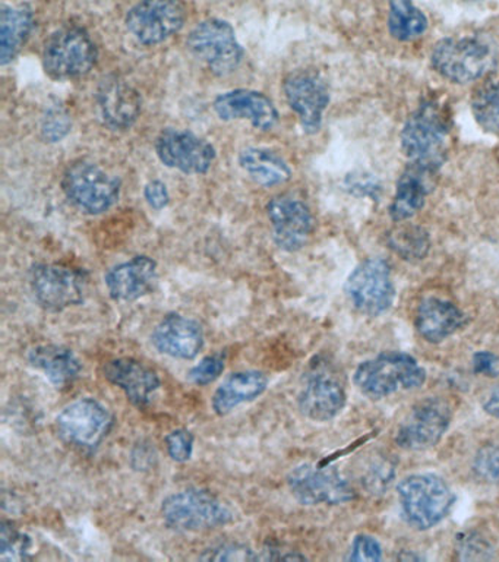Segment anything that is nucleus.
<instances>
[{
  "mask_svg": "<svg viewBox=\"0 0 499 562\" xmlns=\"http://www.w3.org/2000/svg\"><path fill=\"white\" fill-rule=\"evenodd\" d=\"M34 29V15L27 4L3 7L0 13V64H11L20 55Z\"/></svg>",
  "mask_w": 499,
  "mask_h": 562,
  "instance_id": "28",
  "label": "nucleus"
},
{
  "mask_svg": "<svg viewBox=\"0 0 499 562\" xmlns=\"http://www.w3.org/2000/svg\"><path fill=\"white\" fill-rule=\"evenodd\" d=\"M29 362L41 371L56 386L73 384L80 378L82 364L78 356L68 347L59 345H42L29 351Z\"/></svg>",
  "mask_w": 499,
  "mask_h": 562,
  "instance_id": "27",
  "label": "nucleus"
},
{
  "mask_svg": "<svg viewBox=\"0 0 499 562\" xmlns=\"http://www.w3.org/2000/svg\"><path fill=\"white\" fill-rule=\"evenodd\" d=\"M161 516L170 529L182 533L217 529L234 520L229 505L199 487L169 495L161 504Z\"/></svg>",
  "mask_w": 499,
  "mask_h": 562,
  "instance_id": "4",
  "label": "nucleus"
},
{
  "mask_svg": "<svg viewBox=\"0 0 499 562\" xmlns=\"http://www.w3.org/2000/svg\"><path fill=\"white\" fill-rule=\"evenodd\" d=\"M214 112L225 122L249 121L258 131L269 132L277 126L280 114L273 100L256 90H231L214 100Z\"/></svg>",
  "mask_w": 499,
  "mask_h": 562,
  "instance_id": "20",
  "label": "nucleus"
},
{
  "mask_svg": "<svg viewBox=\"0 0 499 562\" xmlns=\"http://www.w3.org/2000/svg\"><path fill=\"white\" fill-rule=\"evenodd\" d=\"M453 412L446 400L428 397L415 404L397 430V446L406 451H424L435 447L449 430Z\"/></svg>",
  "mask_w": 499,
  "mask_h": 562,
  "instance_id": "13",
  "label": "nucleus"
},
{
  "mask_svg": "<svg viewBox=\"0 0 499 562\" xmlns=\"http://www.w3.org/2000/svg\"><path fill=\"white\" fill-rule=\"evenodd\" d=\"M438 173L440 170L433 167L409 162L398 179L396 195L389 205V217L401 223L418 214L435 188Z\"/></svg>",
  "mask_w": 499,
  "mask_h": 562,
  "instance_id": "22",
  "label": "nucleus"
},
{
  "mask_svg": "<svg viewBox=\"0 0 499 562\" xmlns=\"http://www.w3.org/2000/svg\"><path fill=\"white\" fill-rule=\"evenodd\" d=\"M283 91L288 105L299 117L306 134L321 130L324 112L330 104V88L326 79L315 70H295L283 81Z\"/></svg>",
  "mask_w": 499,
  "mask_h": 562,
  "instance_id": "15",
  "label": "nucleus"
},
{
  "mask_svg": "<svg viewBox=\"0 0 499 562\" xmlns=\"http://www.w3.org/2000/svg\"><path fill=\"white\" fill-rule=\"evenodd\" d=\"M103 373L138 408L147 407L161 385L157 372L134 358L113 359L104 364Z\"/></svg>",
  "mask_w": 499,
  "mask_h": 562,
  "instance_id": "23",
  "label": "nucleus"
},
{
  "mask_svg": "<svg viewBox=\"0 0 499 562\" xmlns=\"http://www.w3.org/2000/svg\"><path fill=\"white\" fill-rule=\"evenodd\" d=\"M466 324V315L454 303L440 297H427L416 312L415 327L429 342H441L454 336Z\"/></svg>",
  "mask_w": 499,
  "mask_h": 562,
  "instance_id": "25",
  "label": "nucleus"
},
{
  "mask_svg": "<svg viewBox=\"0 0 499 562\" xmlns=\"http://www.w3.org/2000/svg\"><path fill=\"white\" fill-rule=\"evenodd\" d=\"M432 68L454 83H468L484 78L497 66L494 48L481 38H444L435 44Z\"/></svg>",
  "mask_w": 499,
  "mask_h": 562,
  "instance_id": "5",
  "label": "nucleus"
},
{
  "mask_svg": "<svg viewBox=\"0 0 499 562\" xmlns=\"http://www.w3.org/2000/svg\"><path fill=\"white\" fill-rule=\"evenodd\" d=\"M394 465L387 460L374 461L363 474L362 483L372 494H384L394 479Z\"/></svg>",
  "mask_w": 499,
  "mask_h": 562,
  "instance_id": "37",
  "label": "nucleus"
},
{
  "mask_svg": "<svg viewBox=\"0 0 499 562\" xmlns=\"http://www.w3.org/2000/svg\"><path fill=\"white\" fill-rule=\"evenodd\" d=\"M288 490L302 505H340L354 498L353 487L334 468L300 464L287 476Z\"/></svg>",
  "mask_w": 499,
  "mask_h": 562,
  "instance_id": "14",
  "label": "nucleus"
},
{
  "mask_svg": "<svg viewBox=\"0 0 499 562\" xmlns=\"http://www.w3.org/2000/svg\"><path fill=\"white\" fill-rule=\"evenodd\" d=\"M269 386V376L261 371H239L230 373L214 391L213 411L218 416H226L240 404L251 403L261 397Z\"/></svg>",
  "mask_w": 499,
  "mask_h": 562,
  "instance_id": "26",
  "label": "nucleus"
},
{
  "mask_svg": "<svg viewBox=\"0 0 499 562\" xmlns=\"http://www.w3.org/2000/svg\"><path fill=\"white\" fill-rule=\"evenodd\" d=\"M475 470L481 477L499 482V446L481 447L475 457Z\"/></svg>",
  "mask_w": 499,
  "mask_h": 562,
  "instance_id": "42",
  "label": "nucleus"
},
{
  "mask_svg": "<svg viewBox=\"0 0 499 562\" xmlns=\"http://www.w3.org/2000/svg\"><path fill=\"white\" fill-rule=\"evenodd\" d=\"M201 560L205 561H256L260 560L251 548L245 547L239 543H225L218 544L212 549H207Z\"/></svg>",
  "mask_w": 499,
  "mask_h": 562,
  "instance_id": "38",
  "label": "nucleus"
},
{
  "mask_svg": "<svg viewBox=\"0 0 499 562\" xmlns=\"http://www.w3.org/2000/svg\"><path fill=\"white\" fill-rule=\"evenodd\" d=\"M99 52L81 26H65L50 35L43 50V68L56 81L86 77L98 64Z\"/></svg>",
  "mask_w": 499,
  "mask_h": 562,
  "instance_id": "6",
  "label": "nucleus"
},
{
  "mask_svg": "<svg viewBox=\"0 0 499 562\" xmlns=\"http://www.w3.org/2000/svg\"><path fill=\"white\" fill-rule=\"evenodd\" d=\"M144 198L151 209L163 210L170 202L169 189L161 180H151L144 189Z\"/></svg>",
  "mask_w": 499,
  "mask_h": 562,
  "instance_id": "43",
  "label": "nucleus"
},
{
  "mask_svg": "<svg viewBox=\"0 0 499 562\" xmlns=\"http://www.w3.org/2000/svg\"><path fill=\"white\" fill-rule=\"evenodd\" d=\"M344 188L354 196H366L374 201H378L383 193V187L378 179L370 173H362V171L345 176Z\"/></svg>",
  "mask_w": 499,
  "mask_h": 562,
  "instance_id": "39",
  "label": "nucleus"
},
{
  "mask_svg": "<svg viewBox=\"0 0 499 562\" xmlns=\"http://www.w3.org/2000/svg\"><path fill=\"white\" fill-rule=\"evenodd\" d=\"M169 456L177 463H186L194 452V435L188 429H174L165 439Z\"/></svg>",
  "mask_w": 499,
  "mask_h": 562,
  "instance_id": "40",
  "label": "nucleus"
},
{
  "mask_svg": "<svg viewBox=\"0 0 499 562\" xmlns=\"http://www.w3.org/2000/svg\"><path fill=\"white\" fill-rule=\"evenodd\" d=\"M156 349L173 359L192 360L204 347V331L195 319L169 314L160 321L151 336Z\"/></svg>",
  "mask_w": 499,
  "mask_h": 562,
  "instance_id": "21",
  "label": "nucleus"
},
{
  "mask_svg": "<svg viewBox=\"0 0 499 562\" xmlns=\"http://www.w3.org/2000/svg\"><path fill=\"white\" fill-rule=\"evenodd\" d=\"M186 46L216 77H229L242 65L245 53L234 26L218 18L200 22L188 35Z\"/></svg>",
  "mask_w": 499,
  "mask_h": 562,
  "instance_id": "7",
  "label": "nucleus"
},
{
  "mask_svg": "<svg viewBox=\"0 0 499 562\" xmlns=\"http://www.w3.org/2000/svg\"><path fill=\"white\" fill-rule=\"evenodd\" d=\"M273 239L280 249L296 252L308 244L314 232V215L299 198L279 195L266 204Z\"/></svg>",
  "mask_w": 499,
  "mask_h": 562,
  "instance_id": "17",
  "label": "nucleus"
},
{
  "mask_svg": "<svg viewBox=\"0 0 499 562\" xmlns=\"http://www.w3.org/2000/svg\"><path fill=\"white\" fill-rule=\"evenodd\" d=\"M402 518L416 530L424 531L440 525L455 503L449 483L436 474H411L397 486Z\"/></svg>",
  "mask_w": 499,
  "mask_h": 562,
  "instance_id": "3",
  "label": "nucleus"
},
{
  "mask_svg": "<svg viewBox=\"0 0 499 562\" xmlns=\"http://www.w3.org/2000/svg\"><path fill=\"white\" fill-rule=\"evenodd\" d=\"M95 101L104 125L113 131L131 130L141 116V95L120 75H107L100 81Z\"/></svg>",
  "mask_w": 499,
  "mask_h": 562,
  "instance_id": "19",
  "label": "nucleus"
},
{
  "mask_svg": "<svg viewBox=\"0 0 499 562\" xmlns=\"http://www.w3.org/2000/svg\"><path fill=\"white\" fill-rule=\"evenodd\" d=\"M428 30V18L411 0H389L388 31L398 42H413Z\"/></svg>",
  "mask_w": 499,
  "mask_h": 562,
  "instance_id": "30",
  "label": "nucleus"
},
{
  "mask_svg": "<svg viewBox=\"0 0 499 562\" xmlns=\"http://www.w3.org/2000/svg\"><path fill=\"white\" fill-rule=\"evenodd\" d=\"M225 356L220 353L208 355L191 369L190 373H188V378H190L192 384L200 386L209 385L222 376V373L225 372Z\"/></svg>",
  "mask_w": 499,
  "mask_h": 562,
  "instance_id": "36",
  "label": "nucleus"
},
{
  "mask_svg": "<svg viewBox=\"0 0 499 562\" xmlns=\"http://www.w3.org/2000/svg\"><path fill=\"white\" fill-rule=\"evenodd\" d=\"M239 165L257 184L277 187L292 178L287 161L269 148L248 147L239 154Z\"/></svg>",
  "mask_w": 499,
  "mask_h": 562,
  "instance_id": "29",
  "label": "nucleus"
},
{
  "mask_svg": "<svg viewBox=\"0 0 499 562\" xmlns=\"http://www.w3.org/2000/svg\"><path fill=\"white\" fill-rule=\"evenodd\" d=\"M156 153L166 167L186 175H205L216 160V149L208 140L174 127L157 136Z\"/></svg>",
  "mask_w": 499,
  "mask_h": 562,
  "instance_id": "16",
  "label": "nucleus"
},
{
  "mask_svg": "<svg viewBox=\"0 0 499 562\" xmlns=\"http://www.w3.org/2000/svg\"><path fill=\"white\" fill-rule=\"evenodd\" d=\"M472 113L481 130L499 136V81L477 88L472 99Z\"/></svg>",
  "mask_w": 499,
  "mask_h": 562,
  "instance_id": "32",
  "label": "nucleus"
},
{
  "mask_svg": "<svg viewBox=\"0 0 499 562\" xmlns=\"http://www.w3.org/2000/svg\"><path fill=\"white\" fill-rule=\"evenodd\" d=\"M455 552H457L460 560L481 561L490 560L494 549L484 536L476 533V531H466V533L458 536Z\"/></svg>",
  "mask_w": 499,
  "mask_h": 562,
  "instance_id": "35",
  "label": "nucleus"
},
{
  "mask_svg": "<svg viewBox=\"0 0 499 562\" xmlns=\"http://www.w3.org/2000/svg\"><path fill=\"white\" fill-rule=\"evenodd\" d=\"M186 9L182 0H139L126 13L131 35L144 46H157L183 29Z\"/></svg>",
  "mask_w": 499,
  "mask_h": 562,
  "instance_id": "10",
  "label": "nucleus"
},
{
  "mask_svg": "<svg viewBox=\"0 0 499 562\" xmlns=\"http://www.w3.org/2000/svg\"><path fill=\"white\" fill-rule=\"evenodd\" d=\"M348 560L378 562L383 560V548H381L378 540L372 538V536L359 535L353 539Z\"/></svg>",
  "mask_w": 499,
  "mask_h": 562,
  "instance_id": "41",
  "label": "nucleus"
},
{
  "mask_svg": "<svg viewBox=\"0 0 499 562\" xmlns=\"http://www.w3.org/2000/svg\"><path fill=\"white\" fill-rule=\"evenodd\" d=\"M30 284L38 305L49 312H63L84 302L86 277L73 268L38 263L30 274Z\"/></svg>",
  "mask_w": 499,
  "mask_h": 562,
  "instance_id": "12",
  "label": "nucleus"
},
{
  "mask_svg": "<svg viewBox=\"0 0 499 562\" xmlns=\"http://www.w3.org/2000/svg\"><path fill=\"white\" fill-rule=\"evenodd\" d=\"M113 416L95 398L86 397L68 404L56 417L59 437L69 446L94 450L111 432Z\"/></svg>",
  "mask_w": 499,
  "mask_h": 562,
  "instance_id": "11",
  "label": "nucleus"
},
{
  "mask_svg": "<svg viewBox=\"0 0 499 562\" xmlns=\"http://www.w3.org/2000/svg\"><path fill=\"white\" fill-rule=\"evenodd\" d=\"M60 184L69 202L84 214L106 213L120 201V180L94 162H72L65 170Z\"/></svg>",
  "mask_w": 499,
  "mask_h": 562,
  "instance_id": "8",
  "label": "nucleus"
},
{
  "mask_svg": "<svg viewBox=\"0 0 499 562\" xmlns=\"http://www.w3.org/2000/svg\"><path fill=\"white\" fill-rule=\"evenodd\" d=\"M345 296L354 310L366 316H379L392 310L396 301V288L392 268L384 259L371 258L356 268L345 280Z\"/></svg>",
  "mask_w": 499,
  "mask_h": 562,
  "instance_id": "9",
  "label": "nucleus"
},
{
  "mask_svg": "<svg viewBox=\"0 0 499 562\" xmlns=\"http://www.w3.org/2000/svg\"><path fill=\"white\" fill-rule=\"evenodd\" d=\"M348 402V394L339 378L321 364L306 373L297 404L306 417L315 422H330L339 416Z\"/></svg>",
  "mask_w": 499,
  "mask_h": 562,
  "instance_id": "18",
  "label": "nucleus"
},
{
  "mask_svg": "<svg viewBox=\"0 0 499 562\" xmlns=\"http://www.w3.org/2000/svg\"><path fill=\"white\" fill-rule=\"evenodd\" d=\"M484 408L488 415L499 419V384L486 395Z\"/></svg>",
  "mask_w": 499,
  "mask_h": 562,
  "instance_id": "45",
  "label": "nucleus"
},
{
  "mask_svg": "<svg viewBox=\"0 0 499 562\" xmlns=\"http://www.w3.org/2000/svg\"><path fill=\"white\" fill-rule=\"evenodd\" d=\"M427 381V371L413 356L401 351H384L356 368L354 385L367 398L379 400L398 391L419 389Z\"/></svg>",
  "mask_w": 499,
  "mask_h": 562,
  "instance_id": "2",
  "label": "nucleus"
},
{
  "mask_svg": "<svg viewBox=\"0 0 499 562\" xmlns=\"http://www.w3.org/2000/svg\"><path fill=\"white\" fill-rule=\"evenodd\" d=\"M451 114L440 100L427 97L407 117L400 134L402 154L409 162L440 170L449 156Z\"/></svg>",
  "mask_w": 499,
  "mask_h": 562,
  "instance_id": "1",
  "label": "nucleus"
},
{
  "mask_svg": "<svg viewBox=\"0 0 499 562\" xmlns=\"http://www.w3.org/2000/svg\"><path fill=\"white\" fill-rule=\"evenodd\" d=\"M33 542L27 535L12 526V522L2 521L0 533V560L24 561L32 551Z\"/></svg>",
  "mask_w": 499,
  "mask_h": 562,
  "instance_id": "33",
  "label": "nucleus"
},
{
  "mask_svg": "<svg viewBox=\"0 0 499 562\" xmlns=\"http://www.w3.org/2000/svg\"><path fill=\"white\" fill-rule=\"evenodd\" d=\"M473 369L475 372L485 376L499 375V356L490 353V351H477L473 356Z\"/></svg>",
  "mask_w": 499,
  "mask_h": 562,
  "instance_id": "44",
  "label": "nucleus"
},
{
  "mask_svg": "<svg viewBox=\"0 0 499 562\" xmlns=\"http://www.w3.org/2000/svg\"><path fill=\"white\" fill-rule=\"evenodd\" d=\"M72 119L68 110L60 104L50 105L42 117V136L47 143H60L71 132Z\"/></svg>",
  "mask_w": 499,
  "mask_h": 562,
  "instance_id": "34",
  "label": "nucleus"
},
{
  "mask_svg": "<svg viewBox=\"0 0 499 562\" xmlns=\"http://www.w3.org/2000/svg\"><path fill=\"white\" fill-rule=\"evenodd\" d=\"M387 244L398 257L409 262L422 261L431 250L429 233L415 224H402L393 228L387 235Z\"/></svg>",
  "mask_w": 499,
  "mask_h": 562,
  "instance_id": "31",
  "label": "nucleus"
},
{
  "mask_svg": "<svg viewBox=\"0 0 499 562\" xmlns=\"http://www.w3.org/2000/svg\"><path fill=\"white\" fill-rule=\"evenodd\" d=\"M157 262L146 255L117 263L104 277L109 296L115 302H134L155 289Z\"/></svg>",
  "mask_w": 499,
  "mask_h": 562,
  "instance_id": "24",
  "label": "nucleus"
}]
</instances>
